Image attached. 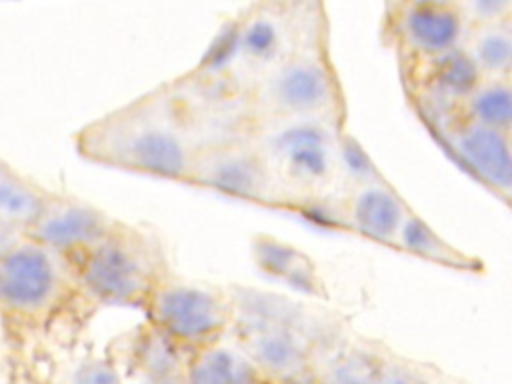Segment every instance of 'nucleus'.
Here are the masks:
<instances>
[{
  "label": "nucleus",
  "mask_w": 512,
  "mask_h": 384,
  "mask_svg": "<svg viewBox=\"0 0 512 384\" xmlns=\"http://www.w3.org/2000/svg\"><path fill=\"white\" fill-rule=\"evenodd\" d=\"M74 266L80 294L102 306L142 308L154 286L172 272L158 238L120 220Z\"/></svg>",
  "instance_id": "5"
},
{
  "label": "nucleus",
  "mask_w": 512,
  "mask_h": 384,
  "mask_svg": "<svg viewBox=\"0 0 512 384\" xmlns=\"http://www.w3.org/2000/svg\"><path fill=\"white\" fill-rule=\"evenodd\" d=\"M0 340H2V312H0Z\"/></svg>",
  "instance_id": "27"
},
{
  "label": "nucleus",
  "mask_w": 512,
  "mask_h": 384,
  "mask_svg": "<svg viewBox=\"0 0 512 384\" xmlns=\"http://www.w3.org/2000/svg\"><path fill=\"white\" fill-rule=\"evenodd\" d=\"M382 354L368 344H348L336 336L320 354L312 374L322 384H374Z\"/></svg>",
  "instance_id": "17"
},
{
  "label": "nucleus",
  "mask_w": 512,
  "mask_h": 384,
  "mask_svg": "<svg viewBox=\"0 0 512 384\" xmlns=\"http://www.w3.org/2000/svg\"><path fill=\"white\" fill-rule=\"evenodd\" d=\"M448 152L504 204L512 196V132L450 116L430 126Z\"/></svg>",
  "instance_id": "9"
},
{
  "label": "nucleus",
  "mask_w": 512,
  "mask_h": 384,
  "mask_svg": "<svg viewBox=\"0 0 512 384\" xmlns=\"http://www.w3.org/2000/svg\"><path fill=\"white\" fill-rule=\"evenodd\" d=\"M240 130L238 108L212 102L182 78L88 122L74 146L88 162L184 184L206 144Z\"/></svg>",
  "instance_id": "1"
},
{
  "label": "nucleus",
  "mask_w": 512,
  "mask_h": 384,
  "mask_svg": "<svg viewBox=\"0 0 512 384\" xmlns=\"http://www.w3.org/2000/svg\"><path fill=\"white\" fill-rule=\"evenodd\" d=\"M430 384H434V382H430Z\"/></svg>",
  "instance_id": "28"
},
{
  "label": "nucleus",
  "mask_w": 512,
  "mask_h": 384,
  "mask_svg": "<svg viewBox=\"0 0 512 384\" xmlns=\"http://www.w3.org/2000/svg\"><path fill=\"white\" fill-rule=\"evenodd\" d=\"M466 26L512 20V0H452Z\"/></svg>",
  "instance_id": "22"
},
{
  "label": "nucleus",
  "mask_w": 512,
  "mask_h": 384,
  "mask_svg": "<svg viewBox=\"0 0 512 384\" xmlns=\"http://www.w3.org/2000/svg\"><path fill=\"white\" fill-rule=\"evenodd\" d=\"M80 294L70 258L26 236L0 260V312L40 318Z\"/></svg>",
  "instance_id": "7"
},
{
  "label": "nucleus",
  "mask_w": 512,
  "mask_h": 384,
  "mask_svg": "<svg viewBox=\"0 0 512 384\" xmlns=\"http://www.w3.org/2000/svg\"><path fill=\"white\" fill-rule=\"evenodd\" d=\"M404 2H452V0H388V6L404 4Z\"/></svg>",
  "instance_id": "26"
},
{
  "label": "nucleus",
  "mask_w": 512,
  "mask_h": 384,
  "mask_svg": "<svg viewBox=\"0 0 512 384\" xmlns=\"http://www.w3.org/2000/svg\"><path fill=\"white\" fill-rule=\"evenodd\" d=\"M116 224L102 208L60 192H50L28 228V236L76 262Z\"/></svg>",
  "instance_id": "12"
},
{
  "label": "nucleus",
  "mask_w": 512,
  "mask_h": 384,
  "mask_svg": "<svg viewBox=\"0 0 512 384\" xmlns=\"http://www.w3.org/2000/svg\"><path fill=\"white\" fill-rule=\"evenodd\" d=\"M346 118H264L244 122V134L264 156L290 210L332 198Z\"/></svg>",
  "instance_id": "3"
},
{
  "label": "nucleus",
  "mask_w": 512,
  "mask_h": 384,
  "mask_svg": "<svg viewBox=\"0 0 512 384\" xmlns=\"http://www.w3.org/2000/svg\"><path fill=\"white\" fill-rule=\"evenodd\" d=\"M154 334L188 354L230 334L234 304L230 290L190 282L168 272L142 306Z\"/></svg>",
  "instance_id": "6"
},
{
  "label": "nucleus",
  "mask_w": 512,
  "mask_h": 384,
  "mask_svg": "<svg viewBox=\"0 0 512 384\" xmlns=\"http://www.w3.org/2000/svg\"><path fill=\"white\" fill-rule=\"evenodd\" d=\"M316 208H330L338 226L386 246L394 244V238L410 212V206L400 192L384 176L362 182Z\"/></svg>",
  "instance_id": "13"
},
{
  "label": "nucleus",
  "mask_w": 512,
  "mask_h": 384,
  "mask_svg": "<svg viewBox=\"0 0 512 384\" xmlns=\"http://www.w3.org/2000/svg\"><path fill=\"white\" fill-rule=\"evenodd\" d=\"M26 236H28V232L24 228L0 220V260L4 256H8Z\"/></svg>",
  "instance_id": "24"
},
{
  "label": "nucleus",
  "mask_w": 512,
  "mask_h": 384,
  "mask_svg": "<svg viewBox=\"0 0 512 384\" xmlns=\"http://www.w3.org/2000/svg\"><path fill=\"white\" fill-rule=\"evenodd\" d=\"M382 172L376 168V164L370 160V156L364 152V148L348 134H342L340 140V152H338V174H336V188L330 200L338 198L346 190L380 178ZM328 202V200H326Z\"/></svg>",
  "instance_id": "20"
},
{
  "label": "nucleus",
  "mask_w": 512,
  "mask_h": 384,
  "mask_svg": "<svg viewBox=\"0 0 512 384\" xmlns=\"http://www.w3.org/2000/svg\"><path fill=\"white\" fill-rule=\"evenodd\" d=\"M234 304L230 338L270 384H290L314 372L336 330L308 306L248 286L228 288Z\"/></svg>",
  "instance_id": "2"
},
{
  "label": "nucleus",
  "mask_w": 512,
  "mask_h": 384,
  "mask_svg": "<svg viewBox=\"0 0 512 384\" xmlns=\"http://www.w3.org/2000/svg\"><path fill=\"white\" fill-rule=\"evenodd\" d=\"M402 76L414 110L428 126L456 116L480 80L460 46L422 62L402 64Z\"/></svg>",
  "instance_id": "10"
},
{
  "label": "nucleus",
  "mask_w": 512,
  "mask_h": 384,
  "mask_svg": "<svg viewBox=\"0 0 512 384\" xmlns=\"http://www.w3.org/2000/svg\"><path fill=\"white\" fill-rule=\"evenodd\" d=\"M460 50L480 78H512V20L466 26Z\"/></svg>",
  "instance_id": "16"
},
{
  "label": "nucleus",
  "mask_w": 512,
  "mask_h": 384,
  "mask_svg": "<svg viewBox=\"0 0 512 384\" xmlns=\"http://www.w3.org/2000/svg\"><path fill=\"white\" fill-rule=\"evenodd\" d=\"M388 32L402 64L422 62L460 46L466 24L452 2L388 6Z\"/></svg>",
  "instance_id": "11"
},
{
  "label": "nucleus",
  "mask_w": 512,
  "mask_h": 384,
  "mask_svg": "<svg viewBox=\"0 0 512 384\" xmlns=\"http://www.w3.org/2000/svg\"><path fill=\"white\" fill-rule=\"evenodd\" d=\"M458 116L512 132V78H480L462 102Z\"/></svg>",
  "instance_id": "19"
},
{
  "label": "nucleus",
  "mask_w": 512,
  "mask_h": 384,
  "mask_svg": "<svg viewBox=\"0 0 512 384\" xmlns=\"http://www.w3.org/2000/svg\"><path fill=\"white\" fill-rule=\"evenodd\" d=\"M64 384H122V376L110 360L82 358L66 370Z\"/></svg>",
  "instance_id": "23"
},
{
  "label": "nucleus",
  "mask_w": 512,
  "mask_h": 384,
  "mask_svg": "<svg viewBox=\"0 0 512 384\" xmlns=\"http://www.w3.org/2000/svg\"><path fill=\"white\" fill-rule=\"evenodd\" d=\"M392 248L410 254L414 258L458 270V272H480L482 262L472 254L462 252L448 240H444L426 220H422L412 208L406 214Z\"/></svg>",
  "instance_id": "15"
},
{
  "label": "nucleus",
  "mask_w": 512,
  "mask_h": 384,
  "mask_svg": "<svg viewBox=\"0 0 512 384\" xmlns=\"http://www.w3.org/2000/svg\"><path fill=\"white\" fill-rule=\"evenodd\" d=\"M184 184L266 208L290 210V202L264 156L244 130L206 144L198 152Z\"/></svg>",
  "instance_id": "8"
},
{
  "label": "nucleus",
  "mask_w": 512,
  "mask_h": 384,
  "mask_svg": "<svg viewBox=\"0 0 512 384\" xmlns=\"http://www.w3.org/2000/svg\"><path fill=\"white\" fill-rule=\"evenodd\" d=\"M244 122L264 118H346L338 74L320 40H308L272 64L240 102Z\"/></svg>",
  "instance_id": "4"
},
{
  "label": "nucleus",
  "mask_w": 512,
  "mask_h": 384,
  "mask_svg": "<svg viewBox=\"0 0 512 384\" xmlns=\"http://www.w3.org/2000/svg\"><path fill=\"white\" fill-rule=\"evenodd\" d=\"M430 376L416 362L384 352L374 384H430Z\"/></svg>",
  "instance_id": "21"
},
{
  "label": "nucleus",
  "mask_w": 512,
  "mask_h": 384,
  "mask_svg": "<svg viewBox=\"0 0 512 384\" xmlns=\"http://www.w3.org/2000/svg\"><path fill=\"white\" fill-rule=\"evenodd\" d=\"M290 384H322L314 374H310V376H306V378H300V380H296V382H290Z\"/></svg>",
  "instance_id": "25"
},
{
  "label": "nucleus",
  "mask_w": 512,
  "mask_h": 384,
  "mask_svg": "<svg viewBox=\"0 0 512 384\" xmlns=\"http://www.w3.org/2000/svg\"><path fill=\"white\" fill-rule=\"evenodd\" d=\"M184 384H270L252 358L228 336L192 350L182 362Z\"/></svg>",
  "instance_id": "14"
},
{
  "label": "nucleus",
  "mask_w": 512,
  "mask_h": 384,
  "mask_svg": "<svg viewBox=\"0 0 512 384\" xmlns=\"http://www.w3.org/2000/svg\"><path fill=\"white\" fill-rule=\"evenodd\" d=\"M48 190L0 158V220L28 232Z\"/></svg>",
  "instance_id": "18"
}]
</instances>
